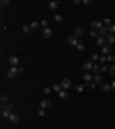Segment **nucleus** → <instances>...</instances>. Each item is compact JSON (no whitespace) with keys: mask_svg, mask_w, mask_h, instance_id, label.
<instances>
[{"mask_svg":"<svg viewBox=\"0 0 115 129\" xmlns=\"http://www.w3.org/2000/svg\"><path fill=\"white\" fill-rule=\"evenodd\" d=\"M21 73H23V68L17 66V68H8V73H6V75H8V79H16V77L21 75Z\"/></svg>","mask_w":115,"mask_h":129,"instance_id":"nucleus-1","label":"nucleus"},{"mask_svg":"<svg viewBox=\"0 0 115 129\" xmlns=\"http://www.w3.org/2000/svg\"><path fill=\"white\" fill-rule=\"evenodd\" d=\"M12 114H14V104H12V102L4 104V106H2V110H0V116H2V118H10Z\"/></svg>","mask_w":115,"mask_h":129,"instance_id":"nucleus-2","label":"nucleus"},{"mask_svg":"<svg viewBox=\"0 0 115 129\" xmlns=\"http://www.w3.org/2000/svg\"><path fill=\"white\" fill-rule=\"evenodd\" d=\"M94 62H90V60H86V62H84V64H82V71H84V73H94Z\"/></svg>","mask_w":115,"mask_h":129,"instance_id":"nucleus-3","label":"nucleus"},{"mask_svg":"<svg viewBox=\"0 0 115 129\" xmlns=\"http://www.w3.org/2000/svg\"><path fill=\"white\" fill-rule=\"evenodd\" d=\"M102 27H104L102 19H94V21H90V29H94V31H100Z\"/></svg>","mask_w":115,"mask_h":129,"instance_id":"nucleus-4","label":"nucleus"},{"mask_svg":"<svg viewBox=\"0 0 115 129\" xmlns=\"http://www.w3.org/2000/svg\"><path fill=\"white\" fill-rule=\"evenodd\" d=\"M8 64H10V68H17L19 66V58H17L16 54H12L10 58H8Z\"/></svg>","mask_w":115,"mask_h":129,"instance_id":"nucleus-5","label":"nucleus"},{"mask_svg":"<svg viewBox=\"0 0 115 129\" xmlns=\"http://www.w3.org/2000/svg\"><path fill=\"white\" fill-rule=\"evenodd\" d=\"M60 83H61V87H63V91H69L71 87H75V85H73V81H71V79H67V77H65V79H61Z\"/></svg>","mask_w":115,"mask_h":129,"instance_id":"nucleus-6","label":"nucleus"},{"mask_svg":"<svg viewBox=\"0 0 115 129\" xmlns=\"http://www.w3.org/2000/svg\"><path fill=\"white\" fill-rule=\"evenodd\" d=\"M58 8H60V0H50L48 2V10L50 12H56Z\"/></svg>","mask_w":115,"mask_h":129,"instance_id":"nucleus-7","label":"nucleus"},{"mask_svg":"<svg viewBox=\"0 0 115 129\" xmlns=\"http://www.w3.org/2000/svg\"><path fill=\"white\" fill-rule=\"evenodd\" d=\"M92 83H96V85H102L104 83V73H94V79H92Z\"/></svg>","mask_w":115,"mask_h":129,"instance_id":"nucleus-8","label":"nucleus"},{"mask_svg":"<svg viewBox=\"0 0 115 129\" xmlns=\"http://www.w3.org/2000/svg\"><path fill=\"white\" fill-rule=\"evenodd\" d=\"M79 41H81V39H79V37H75L73 33L69 35V37H67V43L71 44V46H77V44H79Z\"/></svg>","mask_w":115,"mask_h":129,"instance_id":"nucleus-9","label":"nucleus"},{"mask_svg":"<svg viewBox=\"0 0 115 129\" xmlns=\"http://www.w3.org/2000/svg\"><path fill=\"white\" fill-rule=\"evenodd\" d=\"M94 79V73H82V83H86V85H90Z\"/></svg>","mask_w":115,"mask_h":129,"instance_id":"nucleus-10","label":"nucleus"},{"mask_svg":"<svg viewBox=\"0 0 115 129\" xmlns=\"http://www.w3.org/2000/svg\"><path fill=\"white\" fill-rule=\"evenodd\" d=\"M52 35H54V31H52L50 27H46V29H42V37H44V39H50V37H52Z\"/></svg>","mask_w":115,"mask_h":129,"instance_id":"nucleus-11","label":"nucleus"},{"mask_svg":"<svg viewBox=\"0 0 115 129\" xmlns=\"http://www.w3.org/2000/svg\"><path fill=\"white\" fill-rule=\"evenodd\" d=\"M105 44H107V46H113L115 44V35H107V37H105Z\"/></svg>","mask_w":115,"mask_h":129,"instance_id":"nucleus-12","label":"nucleus"},{"mask_svg":"<svg viewBox=\"0 0 115 129\" xmlns=\"http://www.w3.org/2000/svg\"><path fill=\"white\" fill-rule=\"evenodd\" d=\"M8 119H10V123H14V125H17V123H19V116H17V114H12V116H10Z\"/></svg>","mask_w":115,"mask_h":129,"instance_id":"nucleus-13","label":"nucleus"},{"mask_svg":"<svg viewBox=\"0 0 115 129\" xmlns=\"http://www.w3.org/2000/svg\"><path fill=\"white\" fill-rule=\"evenodd\" d=\"M100 50H102V56H109V54H111V46H107V44H105V46H102Z\"/></svg>","mask_w":115,"mask_h":129,"instance_id":"nucleus-14","label":"nucleus"},{"mask_svg":"<svg viewBox=\"0 0 115 129\" xmlns=\"http://www.w3.org/2000/svg\"><path fill=\"white\" fill-rule=\"evenodd\" d=\"M0 102H2V106H4V104H8V102H10V96H8L6 92H2V94H0Z\"/></svg>","mask_w":115,"mask_h":129,"instance_id":"nucleus-15","label":"nucleus"},{"mask_svg":"<svg viewBox=\"0 0 115 129\" xmlns=\"http://www.w3.org/2000/svg\"><path fill=\"white\" fill-rule=\"evenodd\" d=\"M73 35H75V37H82V35H84V29H82V27H75Z\"/></svg>","mask_w":115,"mask_h":129,"instance_id":"nucleus-16","label":"nucleus"},{"mask_svg":"<svg viewBox=\"0 0 115 129\" xmlns=\"http://www.w3.org/2000/svg\"><path fill=\"white\" fill-rule=\"evenodd\" d=\"M52 91H54V92H58V94H60V92L63 91V87H61V83H56V85H52Z\"/></svg>","mask_w":115,"mask_h":129,"instance_id":"nucleus-17","label":"nucleus"},{"mask_svg":"<svg viewBox=\"0 0 115 129\" xmlns=\"http://www.w3.org/2000/svg\"><path fill=\"white\" fill-rule=\"evenodd\" d=\"M29 25H31V31H37V29H42V27H40V21H31Z\"/></svg>","mask_w":115,"mask_h":129,"instance_id":"nucleus-18","label":"nucleus"},{"mask_svg":"<svg viewBox=\"0 0 115 129\" xmlns=\"http://www.w3.org/2000/svg\"><path fill=\"white\" fill-rule=\"evenodd\" d=\"M40 108H44V110H48V108H50V100H48V98H42V100H40Z\"/></svg>","mask_w":115,"mask_h":129,"instance_id":"nucleus-19","label":"nucleus"},{"mask_svg":"<svg viewBox=\"0 0 115 129\" xmlns=\"http://www.w3.org/2000/svg\"><path fill=\"white\" fill-rule=\"evenodd\" d=\"M100 89H102V91H104V92L111 91V83H102V85H100Z\"/></svg>","mask_w":115,"mask_h":129,"instance_id":"nucleus-20","label":"nucleus"},{"mask_svg":"<svg viewBox=\"0 0 115 129\" xmlns=\"http://www.w3.org/2000/svg\"><path fill=\"white\" fill-rule=\"evenodd\" d=\"M84 89H86V85H82V83H79V85H75V91L81 94V92H84Z\"/></svg>","mask_w":115,"mask_h":129,"instance_id":"nucleus-21","label":"nucleus"},{"mask_svg":"<svg viewBox=\"0 0 115 129\" xmlns=\"http://www.w3.org/2000/svg\"><path fill=\"white\" fill-rule=\"evenodd\" d=\"M96 44H98L100 48H102V46H105V37H98V39H96Z\"/></svg>","mask_w":115,"mask_h":129,"instance_id":"nucleus-22","label":"nucleus"},{"mask_svg":"<svg viewBox=\"0 0 115 129\" xmlns=\"http://www.w3.org/2000/svg\"><path fill=\"white\" fill-rule=\"evenodd\" d=\"M105 60H107V66H111V64H115V54L111 52L109 56H105Z\"/></svg>","mask_w":115,"mask_h":129,"instance_id":"nucleus-23","label":"nucleus"},{"mask_svg":"<svg viewBox=\"0 0 115 129\" xmlns=\"http://www.w3.org/2000/svg\"><path fill=\"white\" fill-rule=\"evenodd\" d=\"M75 48L79 50V52H84V50H86V46H84V43H82V41H79V44H77Z\"/></svg>","mask_w":115,"mask_h":129,"instance_id":"nucleus-24","label":"nucleus"},{"mask_svg":"<svg viewBox=\"0 0 115 129\" xmlns=\"http://www.w3.org/2000/svg\"><path fill=\"white\" fill-rule=\"evenodd\" d=\"M102 23H104V27H111V25H113V21H111L109 17H104V19H102Z\"/></svg>","mask_w":115,"mask_h":129,"instance_id":"nucleus-25","label":"nucleus"},{"mask_svg":"<svg viewBox=\"0 0 115 129\" xmlns=\"http://www.w3.org/2000/svg\"><path fill=\"white\" fill-rule=\"evenodd\" d=\"M54 21L56 23H61V21H63V16H61V14H56V16H54Z\"/></svg>","mask_w":115,"mask_h":129,"instance_id":"nucleus-26","label":"nucleus"},{"mask_svg":"<svg viewBox=\"0 0 115 129\" xmlns=\"http://www.w3.org/2000/svg\"><path fill=\"white\" fill-rule=\"evenodd\" d=\"M40 27H42V29L50 27V21H48V19H40Z\"/></svg>","mask_w":115,"mask_h":129,"instance_id":"nucleus-27","label":"nucleus"},{"mask_svg":"<svg viewBox=\"0 0 115 129\" xmlns=\"http://www.w3.org/2000/svg\"><path fill=\"white\" fill-rule=\"evenodd\" d=\"M37 116H38V118H44V116H46V110H44V108H38Z\"/></svg>","mask_w":115,"mask_h":129,"instance_id":"nucleus-28","label":"nucleus"},{"mask_svg":"<svg viewBox=\"0 0 115 129\" xmlns=\"http://www.w3.org/2000/svg\"><path fill=\"white\" fill-rule=\"evenodd\" d=\"M58 96H60V98H63V100H65V98H69V92H67V91H61L60 94H58Z\"/></svg>","mask_w":115,"mask_h":129,"instance_id":"nucleus-29","label":"nucleus"},{"mask_svg":"<svg viewBox=\"0 0 115 129\" xmlns=\"http://www.w3.org/2000/svg\"><path fill=\"white\" fill-rule=\"evenodd\" d=\"M107 71H109V75H115V64H111V66H109V70H107Z\"/></svg>","mask_w":115,"mask_h":129,"instance_id":"nucleus-30","label":"nucleus"},{"mask_svg":"<svg viewBox=\"0 0 115 129\" xmlns=\"http://www.w3.org/2000/svg\"><path fill=\"white\" fill-rule=\"evenodd\" d=\"M23 33H31V25H29V23H27V25H23Z\"/></svg>","mask_w":115,"mask_h":129,"instance_id":"nucleus-31","label":"nucleus"},{"mask_svg":"<svg viewBox=\"0 0 115 129\" xmlns=\"http://www.w3.org/2000/svg\"><path fill=\"white\" fill-rule=\"evenodd\" d=\"M8 4H10V0H2V2H0V6H2V10H4V8H6Z\"/></svg>","mask_w":115,"mask_h":129,"instance_id":"nucleus-32","label":"nucleus"},{"mask_svg":"<svg viewBox=\"0 0 115 129\" xmlns=\"http://www.w3.org/2000/svg\"><path fill=\"white\" fill-rule=\"evenodd\" d=\"M50 91H52V87H44V89H42L44 94H50Z\"/></svg>","mask_w":115,"mask_h":129,"instance_id":"nucleus-33","label":"nucleus"},{"mask_svg":"<svg viewBox=\"0 0 115 129\" xmlns=\"http://www.w3.org/2000/svg\"><path fill=\"white\" fill-rule=\"evenodd\" d=\"M109 35H115V23H113V25L109 27Z\"/></svg>","mask_w":115,"mask_h":129,"instance_id":"nucleus-34","label":"nucleus"},{"mask_svg":"<svg viewBox=\"0 0 115 129\" xmlns=\"http://www.w3.org/2000/svg\"><path fill=\"white\" fill-rule=\"evenodd\" d=\"M111 91H115V79L111 81Z\"/></svg>","mask_w":115,"mask_h":129,"instance_id":"nucleus-35","label":"nucleus"}]
</instances>
